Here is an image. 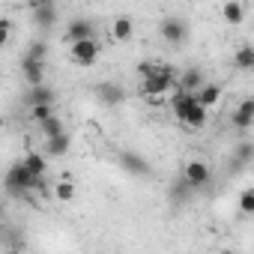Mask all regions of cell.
Here are the masks:
<instances>
[{
  "mask_svg": "<svg viewBox=\"0 0 254 254\" xmlns=\"http://www.w3.org/2000/svg\"><path fill=\"white\" fill-rule=\"evenodd\" d=\"M171 111H174V117L186 126V129H203V126L209 123V114H206V108L197 102V96H191V93H183V90H177L174 96H171Z\"/></svg>",
  "mask_w": 254,
  "mask_h": 254,
  "instance_id": "obj_1",
  "label": "cell"
},
{
  "mask_svg": "<svg viewBox=\"0 0 254 254\" xmlns=\"http://www.w3.org/2000/svg\"><path fill=\"white\" fill-rule=\"evenodd\" d=\"M177 84H180V75L174 66H159V72L147 81H141V93L150 96V99H159L165 93H177Z\"/></svg>",
  "mask_w": 254,
  "mask_h": 254,
  "instance_id": "obj_2",
  "label": "cell"
},
{
  "mask_svg": "<svg viewBox=\"0 0 254 254\" xmlns=\"http://www.w3.org/2000/svg\"><path fill=\"white\" fill-rule=\"evenodd\" d=\"M33 189H42V180H36L21 162L6 171V191L9 194H21V191H33Z\"/></svg>",
  "mask_w": 254,
  "mask_h": 254,
  "instance_id": "obj_3",
  "label": "cell"
},
{
  "mask_svg": "<svg viewBox=\"0 0 254 254\" xmlns=\"http://www.w3.org/2000/svg\"><path fill=\"white\" fill-rule=\"evenodd\" d=\"M99 54H102V45H99V39H87V42H78V45H69V60L75 63V66H96V60H99Z\"/></svg>",
  "mask_w": 254,
  "mask_h": 254,
  "instance_id": "obj_4",
  "label": "cell"
},
{
  "mask_svg": "<svg viewBox=\"0 0 254 254\" xmlns=\"http://www.w3.org/2000/svg\"><path fill=\"white\" fill-rule=\"evenodd\" d=\"M183 180H186L191 189H206V186L212 183V168H209L203 159H191V162H186V168H183Z\"/></svg>",
  "mask_w": 254,
  "mask_h": 254,
  "instance_id": "obj_5",
  "label": "cell"
},
{
  "mask_svg": "<svg viewBox=\"0 0 254 254\" xmlns=\"http://www.w3.org/2000/svg\"><path fill=\"white\" fill-rule=\"evenodd\" d=\"M63 39H66L69 45H78V42L96 39V24H93L90 18H75V21H69V24H66Z\"/></svg>",
  "mask_w": 254,
  "mask_h": 254,
  "instance_id": "obj_6",
  "label": "cell"
},
{
  "mask_svg": "<svg viewBox=\"0 0 254 254\" xmlns=\"http://www.w3.org/2000/svg\"><path fill=\"white\" fill-rule=\"evenodd\" d=\"M159 36H162L168 45H183V42H186V36H189V27H186V21H183V18L171 15V18H165V21L159 24Z\"/></svg>",
  "mask_w": 254,
  "mask_h": 254,
  "instance_id": "obj_7",
  "label": "cell"
},
{
  "mask_svg": "<svg viewBox=\"0 0 254 254\" xmlns=\"http://www.w3.org/2000/svg\"><path fill=\"white\" fill-rule=\"evenodd\" d=\"M21 75H24L27 87H42V84H45V63L24 54V57H21Z\"/></svg>",
  "mask_w": 254,
  "mask_h": 254,
  "instance_id": "obj_8",
  "label": "cell"
},
{
  "mask_svg": "<svg viewBox=\"0 0 254 254\" xmlns=\"http://www.w3.org/2000/svg\"><path fill=\"white\" fill-rule=\"evenodd\" d=\"M96 99L102 102V105H108V108H114V105H120L123 99H126V90L117 84V81H102V84H96Z\"/></svg>",
  "mask_w": 254,
  "mask_h": 254,
  "instance_id": "obj_9",
  "label": "cell"
},
{
  "mask_svg": "<svg viewBox=\"0 0 254 254\" xmlns=\"http://www.w3.org/2000/svg\"><path fill=\"white\" fill-rule=\"evenodd\" d=\"M203 87H206V81H203V69H197V66L186 69V72L180 75V84H177V90H183V93H191V96H197Z\"/></svg>",
  "mask_w": 254,
  "mask_h": 254,
  "instance_id": "obj_10",
  "label": "cell"
},
{
  "mask_svg": "<svg viewBox=\"0 0 254 254\" xmlns=\"http://www.w3.org/2000/svg\"><path fill=\"white\" fill-rule=\"evenodd\" d=\"M30 12H33V21L39 24V27H51V24H57V15H60V9H57V3H30L27 6Z\"/></svg>",
  "mask_w": 254,
  "mask_h": 254,
  "instance_id": "obj_11",
  "label": "cell"
},
{
  "mask_svg": "<svg viewBox=\"0 0 254 254\" xmlns=\"http://www.w3.org/2000/svg\"><path fill=\"white\" fill-rule=\"evenodd\" d=\"M54 90L48 87V84H42V87H27V93H24V105H30V108H39V105H54Z\"/></svg>",
  "mask_w": 254,
  "mask_h": 254,
  "instance_id": "obj_12",
  "label": "cell"
},
{
  "mask_svg": "<svg viewBox=\"0 0 254 254\" xmlns=\"http://www.w3.org/2000/svg\"><path fill=\"white\" fill-rule=\"evenodd\" d=\"M132 36H135V21L129 15H120L111 21V39L114 42H129Z\"/></svg>",
  "mask_w": 254,
  "mask_h": 254,
  "instance_id": "obj_13",
  "label": "cell"
},
{
  "mask_svg": "<svg viewBox=\"0 0 254 254\" xmlns=\"http://www.w3.org/2000/svg\"><path fill=\"white\" fill-rule=\"evenodd\" d=\"M21 165L36 177V180H42L45 174H48V156L45 153H36V150H30V153H24V159H21Z\"/></svg>",
  "mask_w": 254,
  "mask_h": 254,
  "instance_id": "obj_14",
  "label": "cell"
},
{
  "mask_svg": "<svg viewBox=\"0 0 254 254\" xmlns=\"http://www.w3.org/2000/svg\"><path fill=\"white\" fill-rule=\"evenodd\" d=\"M233 126L236 129H251L254 126V99H242L233 111Z\"/></svg>",
  "mask_w": 254,
  "mask_h": 254,
  "instance_id": "obj_15",
  "label": "cell"
},
{
  "mask_svg": "<svg viewBox=\"0 0 254 254\" xmlns=\"http://www.w3.org/2000/svg\"><path fill=\"white\" fill-rule=\"evenodd\" d=\"M218 15L224 18V24H242L245 21V6L239 0H227V3L218 6Z\"/></svg>",
  "mask_w": 254,
  "mask_h": 254,
  "instance_id": "obj_16",
  "label": "cell"
},
{
  "mask_svg": "<svg viewBox=\"0 0 254 254\" xmlns=\"http://www.w3.org/2000/svg\"><path fill=\"white\" fill-rule=\"evenodd\" d=\"M120 165L129 171V174H135V177H144V174L150 171V165H147L138 153H120Z\"/></svg>",
  "mask_w": 254,
  "mask_h": 254,
  "instance_id": "obj_17",
  "label": "cell"
},
{
  "mask_svg": "<svg viewBox=\"0 0 254 254\" xmlns=\"http://www.w3.org/2000/svg\"><path fill=\"white\" fill-rule=\"evenodd\" d=\"M233 66L239 72H254V45H239L233 51Z\"/></svg>",
  "mask_w": 254,
  "mask_h": 254,
  "instance_id": "obj_18",
  "label": "cell"
},
{
  "mask_svg": "<svg viewBox=\"0 0 254 254\" xmlns=\"http://www.w3.org/2000/svg\"><path fill=\"white\" fill-rule=\"evenodd\" d=\"M69 147H72L69 135H60V138H54V141H45V156H48V159H63V156L69 153Z\"/></svg>",
  "mask_w": 254,
  "mask_h": 254,
  "instance_id": "obj_19",
  "label": "cell"
},
{
  "mask_svg": "<svg viewBox=\"0 0 254 254\" xmlns=\"http://www.w3.org/2000/svg\"><path fill=\"white\" fill-rule=\"evenodd\" d=\"M39 132H42V138L45 141H54V138H60V135H66V129H63V120L54 114L51 120H45V123H39Z\"/></svg>",
  "mask_w": 254,
  "mask_h": 254,
  "instance_id": "obj_20",
  "label": "cell"
},
{
  "mask_svg": "<svg viewBox=\"0 0 254 254\" xmlns=\"http://www.w3.org/2000/svg\"><path fill=\"white\" fill-rule=\"evenodd\" d=\"M221 93H224V90H221L218 84H206V87L197 93V102H200V105L209 111V108H215V105L221 102Z\"/></svg>",
  "mask_w": 254,
  "mask_h": 254,
  "instance_id": "obj_21",
  "label": "cell"
},
{
  "mask_svg": "<svg viewBox=\"0 0 254 254\" xmlns=\"http://www.w3.org/2000/svg\"><path fill=\"white\" fill-rule=\"evenodd\" d=\"M75 191H78V189H75L72 180H60V183L54 186V197H57L60 203H72V200H75Z\"/></svg>",
  "mask_w": 254,
  "mask_h": 254,
  "instance_id": "obj_22",
  "label": "cell"
},
{
  "mask_svg": "<svg viewBox=\"0 0 254 254\" xmlns=\"http://www.w3.org/2000/svg\"><path fill=\"white\" fill-rule=\"evenodd\" d=\"M236 206H239V212H242V215H254V189H242V191H239Z\"/></svg>",
  "mask_w": 254,
  "mask_h": 254,
  "instance_id": "obj_23",
  "label": "cell"
},
{
  "mask_svg": "<svg viewBox=\"0 0 254 254\" xmlns=\"http://www.w3.org/2000/svg\"><path fill=\"white\" fill-rule=\"evenodd\" d=\"M251 159H254V144H251V141L239 144V147H236V153H233V165H239V168H242V165H245V162H251Z\"/></svg>",
  "mask_w": 254,
  "mask_h": 254,
  "instance_id": "obj_24",
  "label": "cell"
},
{
  "mask_svg": "<svg viewBox=\"0 0 254 254\" xmlns=\"http://www.w3.org/2000/svg\"><path fill=\"white\" fill-rule=\"evenodd\" d=\"M24 54L33 57V60H42V63H45V60H48V45H45L42 39H36V42H30V48H27Z\"/></svg>",
  "mask_w": 254,
  "mask_h": 254,
  "instance_id": "obj_25",
  "label": "cell"
},
{
  "mask_svg": "<svg viewBox=\"0 0 254 254\" xmlns=\"http://www.w3.org/2000/svg\"><path fill=\"white\" fill-rule=\"evenodd\" d=\"M12 18H6V15H0V48H6L9 45V36H12Z\"/></svg>",
  "mask_w": 254,
  "mask_h": 254,
  "instance_id": "obj_26",
  "label": "cell"
},
{
  "mask_svg": "<svg viewBox=\"0 0 254 254\" xmlns=\"http://www.w3.org/2000/svg\"><path fill=\"white\" fill-rule=\"evenodd\" d=\"M54 117V105H39V108H30V120H36V123H45V120H51Z\"/></svg>",
  "mask_w": 254,
  "mask_h": 254,
  "instance_id": "obj_27",
  "label": "cell"
},
{
  "mask_svg": "<svg viewBox=\"0 0 254 254\" xmlns=\"http://www.w3.org/2000/svg\"><path fill=\"white\" fill-rule=\"evenodd\" d=\"M159 66H162V63H153V60H144V63H138V75H141V81L153 78V75L159 72Z\"/></svg>",
  "mask_w": 254,
  "mask_h": 254,
  "instance_id": "obj_28",
  "label": "cell"
},
{
  "mask_svg": "<svg viewBox=\"0 0 254 254\" xmlns=\"http://www.w3.org/2000/svg\"><path fill=\"white\" fill-rule=\"evenodd\" d=\"M221 254H236V251L233 248H221Z\"/></svg>",
  "mask_w": 254,
  "mask_h": 254,
  "instance_id": "obj_29",
  "label": "cell"
},
{
  "mask_svg": "<svg viewBox=\"0 0 254 254\" xmlns=\"http://www.w3.org/2000/svg\"><path fill=\"white\" fill-rule=\"evenodd\" d=\"M9 254H21V251H9Z\"/></svg>",
  "mask_w": 254,
  "mask_h": 254,
  "instance_id": "obj_30",
  "label": "cell"
}]
</instances>
